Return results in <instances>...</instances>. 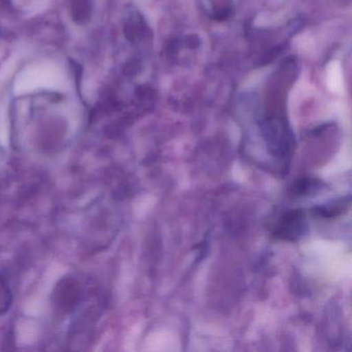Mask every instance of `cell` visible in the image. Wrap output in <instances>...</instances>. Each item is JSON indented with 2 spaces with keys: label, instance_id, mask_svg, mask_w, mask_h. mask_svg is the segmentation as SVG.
Here are the masks:
<instances>
[{
  "label": "cell",
  "instance_id": "1",
  "mask_svg": "<svg viewBox=\"0 0 352 352\" xmlns=\"http://www.w3.org/2000/svg\"><path fill=\"white\" fill-rule=\"evenodd\" d=\"M306 228L304 213L300 210H290L285 212L278 220L275 236L284 240L294 241L304 234Z\"/></svg>",
  "mask_w": 352,
  "mask_h": 352
},
{
  "label": "cell",
  "instance_id": "2",
  "mask_svg": "<svg viewBox=\"0 0 352 352\" xmlns=\"http://www.w3.org/2000/svg\"><path fill=\"white\" fill-rule=\"evenodd\" d=\"M12 304V292L7 280L0 274V316L8 312Z\"/></svg>",
  "mask_w": 352,
  "mask_h": 352
},
{
  "label": "cell",
  "instance_id": "3",
  "mask_svg": "<svg viewBox=\"0 0 352 352\" xmlns=\"http://www.w3.org/2000/svg\"><path fill=\"white\" fill-rule=\"evenodd\" d=\"M348 205H349V203L345 204V199H342L341 201H337L333 204H329V205L317 208V213L320 214L321 216H324V217H333V216L345 211Z\"/></svg>",
  "mask_w": 352,
  "mask_h": 352
}]
</instances>
